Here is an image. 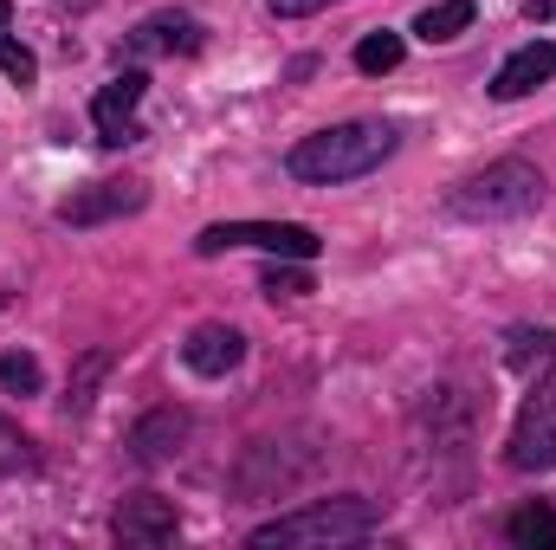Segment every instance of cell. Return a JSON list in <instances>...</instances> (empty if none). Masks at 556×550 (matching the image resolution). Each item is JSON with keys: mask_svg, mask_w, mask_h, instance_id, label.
<instances>
[{"mask_svg": "<svg viewBox=\"0 0 556 550\" xmlns=\"http://www.w3.org/2000/svg\"><path fill=\"white\" fill-rule=\"evenodd\" d=\"M389 155H395V124H330L291 149V175L330 188V182H356V175L382 168Z\"/></svg>", "mask_w": 556, "mask_h": 550, "instance_id": "1", "label": "cell"}, {"mask_svg": "<svg viewBox=\"0 0 556 550\" xmlns=\"http://www.w3.org/2000/svg\"><path fill=\"white\" fill-rule=\"evenodd\" d=\"M382 525V505L376 499H317V505H298L285 518H266L253 532L260 550H298V545H350V538H369Z\"/></svg>", "mask_w": 556, "mask_h": 550, "instance_id": "2", "label": "cell"}, {"mask_svg": "<svg viewBox=\"0 0 556 550\" xmlns=\"http://www.w3.org/2000/svg\"><path fill=\"white\" fill-rule=\"evenodd\" d=\"M538 208H544V175H538L531 162H518V155H505V162L466 175V182L446 195V214H459V221H525V214H538Z\"/></svg>", "mask_w": 556, "mask_h": 550, "instance_id": "3", "label": "cell"}, {"mask_svg": "<svg viewBox=\"0 0 556 550\" xmlns=\"http://www.w3.org/2000/svg\"><path fill=\"white\" fill-rule=\"evenodd\" d=\"M233 247H260V253H273V260H317V253H324V240H317L304 221H214V227H201V240H194L201 260L233 253Z\"/></svg>", "mask_w": 556, "mask_h": 550, "instance_id": "4", "label": "cell"}, {"mask_svg": "<svg viewBox=\"0 0 556 550\" xmlns=\"http://www.w3.org/2000/svg\"><path fill=\"white\" fill-rule=\"evenodd\" d=\"M505 460H511L518 473H544V466H556V363H551V376L531 383V396H525V409H518V427H511Z\"/></svg>", "mask_w": 556, "mask_h": 550, "instance_id": "5", "label": "cell"}, {"mask_svg": "<svg viewBox=\"0 0 556 550\" xmlns=\"http://www.w3.org/2000/svg\"><path fill=\"white\" fill-rule=\"evenodd\" d=\"M149 188L137 175H111V182H91V188H72L59 201V221L65 227H104V221H124V214H142Z\"/></svg>", "mask_w": 556, "mask_h": 550, "instance_id": "6", "label": "cell"}, {"mask_svg": "<svg viewBox=\"0 0 556 550\" xmlns=\"http://www.w3.org/2000/svg\"><path fill=\"white\" fill-rule=\"evenodd\" d=\"M142 91H149L142 72H117V78L91 98V124H98V142H104V149H124V142L142 137V124H137Z\"/></svg>", "mask_w": 556, "mask_h": 550, "instance_id": "7", "label": "cell"}, {"mask_svg": "<svg viewBox=\"0 0 556 550\" xmlns=\"http://www.w3.org/2000/svg\"><path fill=\"white\" fill-rule=\"evenodd\" d=\"M201 39L207 33L194 13H149L124 46H130V59H175V52H201Z\"/></svg>", "mask_w": 556, "mask_h": 550, "instance_id": "8", "label": "cell"}, {"mask_svg": "<svg viewBox=\"0 0 556 550\" xmlns=\"http://www.w3.org/2000/svg\"><path fill=\"white\" fill-rule=\"evenodd\" d=\"M111 532H117V545H168V538L181 532V512H175L168 499H155V492H137V499L117 505Z\"/></svg>", "mask_w": 556, "mask_h": 550, "instance_id": "9", "label": "cell"}, {"mask_svg": "<svg viewBox=\"0 0 556 550\" xmlns=\"http://www.w3.org/2000/svg\"><path fill=\"white\" fill-rule=\"evenodd\" d=\"M551 78H556V46L551 39H531V46H518V52L492 72V98L511 104V98H531V91L551 85Z\"/></svg>", "mask_w": 556, "mask_h": 550, "instance_id": "10", "label": "cell"}, {"mask_svg": "<svg viewBox=\"0 0 556 550\" xmlns=\"http://www.w3.org/2000/svg\"><path fill=\"white\" fill-rule=\"evenodd\" d=\"M240 357H247V337L233 324H194L181 343V363L194 376H227V370H240Z\"/></svg>", "mask_w": 556, "mask_h": 550, "instance_id": "11", "label": "cell"}, {"mask_svg": "<svg viewBox=\"0 0 556 550\" xmlns=\"http://www.w3.org/2000/svg\"><path fill=\"white\" fill-rule=\"evenodd\" d=\"M181 440H188V414H181V409H149L137 427H130V453H137L142 466L175 460V453H181Z\"/></svg>", "mask_w": 556, "mask_h": 550, "instance_id": "12", "label": "cell"}, {"mask_svg": "<svg viewBox=\"0 0 556 550\" xmlns=\"http://www.w3.org/2000/svg\"><path fill=\"white\" fill-rule=\"evenodd\" d=\"M505 538H511L518 550H556V512L551 505H538V499L518 505V512L505 518Z\"/></svg>", "mask_w": 556, "mask_h": 550, "instance_id": "13", "label": "cell"}, {"mask_svg": "<svg viewBox=\"0 0 556 550\" xmlns=\"http://www.w3.org/2000/svg\"><path fill=\"white\" fill-rule=\"evenodd\" d=\"M472 13H479L472 0H440V7H427V13L415 20V33L427 39V46H440V39H453V33H466V26H472Z\"/></svg>", "mask_w": 556, "mask_h": 550, "instance_id": "14", "label": "cell"}, {"mask_svg": "<svg viewBox=\"0 0 556 550\" xmlns=\"http://www.w3.org/2000/svg\"><path fill=\"white\" fill-rule=\"evenodd\" d=\"M402 52H408V46H402V33H389V26H382V33H369V39L356 46V72L382 78V72H395V65H402Z\"/></svg>", "mask_w": 556, "mask_h": 550, "instance_id": "15", "label": "cell"}, {"mask_svg": "<svg viewBox=\"0 0 556 550\" xmlns=\"http://www.w3.org/2000/svg\"><path fill=\"white\" fill-rule=\"evenodd\" d=\"M7 20H13V0H0V72H7L13 85H33V78H39V59L7 33Z\"/></svg>", "mask_w": 556, "mask_h": 550, "instance_id": "16", "label": "cell"}, {"mask_svg": "<svg viewBox=\"0 0 556 550\" xmlns=\"http://www.w3.org/2000/svg\"><path fill=\"white\" fill-rule=\"evenodd\" d=\"M0 389H7V396H39V389H46V370H39V357H26V350H7V357H0Z\"/></svg>", "mask_w": 556, "mask_h": 550, "instance_id": "17", "label": "cell"}, {"mask_svg": "<svg viewBox=\"0 0 556 550\" xmlns=\"http://www.w3.org/2000/svg\"><path fill=\"white\" fill-rule=\"evenodd\" d=\"M104 370H111V350H91L78 370H72V389H65V409L85 414L91 409V396H98V383H104Z\"/></svg>", "mask_w": 556, "mask_h": 550, "instance_id": "18", "label": "cell"}, {"mask_svg": "<svg viewBox=\"0 0 556 550\" xmlns=\"http://www.w3.org/2000/svg\"><path fill=\"white\" fill-rule=\"evenodd\" d=\"M505 363H511V370L556 363V330H511V343H505Z\"/></svg>", "mask_w": 556, "mask_h": 550, "instance_id": "19", "label": "cell"}, {"mask_svg": "<svg viewBox=\"0 0 556 550\" xmlns=\"http://www.w3.org/2000/svg\"><path fill=\"white\" fill-rule=\"evenodd\" d=\"M260 291L266 298H304L311 291V273H304V260H291V266H266V278H260Z\"/></svg>", "mask_w": 556, "mask_h": 550, "instance_id": "20", "label": "cell"}, {"mask_svg": "<svg viewBox=\"0 0 556 550\" xmlns=\"http://www.w3.org/2000/svg\"><path fill=\"white\" fill-rule=\"evenodd\" d=\"M26 466H33V440H26L13 421H0V479H7V473H26Z\"/></svg>", "mask_w": 556, "mask_h": 550, "instance_id": "21", "label": "cell"}, {"mask_svg": "<svg viewBox=\"0 0 556 550\" xmlns=\"http://www.w3.org/2000/svg\"><path fill=\"white\" fill-rule=\"evenodd\" d=\"M278 20H304V13H317V7H330V0H266Z\"/></svg>", "mask_w": 556, "mask_h": 550, "instance_id": "22", "label": "cell"}]
</instances>
